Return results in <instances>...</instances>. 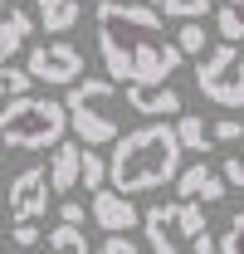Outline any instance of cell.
Instances as JSON below:
<instances>
[{"label": "cell", "instance_id": "obj_1", "mask_svg": "<svg viewBox=\"0 0 244 254\" xmlns=\"http://www.w3.org/2000/svg\"><path fill=\"white\" fill-rule=\"evenodd\" d=\"M166 15L137 0V5H122V0H103L98 5V54H103V73L113 83H171V73H181V44L166 34L161 25Z\"/></svg>", "mask_w": 244, "mask_h": 254}, {"label": "cell", "instance_id": "obj_2", "mask_svg": "<svg viewBox=\"0 0 244 254\" xmlns=\"http://www.w3.org/2000/svg\"><path fill=\"white\" fill-rule=\"evenodd\" d=\"M181 157H185V147H181V137H176V123L147 118V127L118 132L113 157H108V186L122 190V195L171 186L176 171H181Z\"/></svg>", "mask_w": 244, "mask_h": 254}, {"label": "cell", "instance_id": "obj_3", "mask_svg": "<svg viewBox=\"0 0 244 254\" xmlns=\"http://www.w3.org/2000/svg\"><path fill=\"white\" fill-rule=\"evenodd\" d=\"M68 132V108L54 103V98H5L0 108V147L5 152H54V142H63Z\"/></svg>", "mask_w": 244, "mask_h": 254}, {"label": "cell", "instance_id": "obj_4", "mask_svg": "<svg viewBox=\"0 0 244 254\" xmlns=\"http://www.w3.org/2000/svg\"><path fill=\"white\" fill-rule=\"evenodd\" d=\"M142 230L152 254H215L210 220L200 210V200H171V205H152L142 210Z\"/></svg>", "mask_w": 244, "mask_h": 254}, {"label": "cell", "instance_id": "obj_5", "mask_svg": "<svg viewBox=\"0 0 244 254\" xmlns=\"http://www.w3.org/2000/svg\"><path fill=\"white\" fill-rule=\"evenodd\" d=\"M63 108H68V127L78 132L83 147L118 142V132H122V123H118V83L108 73H83L78 83H68Z\"/></svg>", "mask_w": 244, "mask_h": 254}, {"label": "cell", "instance_id": "obj_6", "mask_svg": "<svg viewBox=\"0 0 244 254\" xmlns=\"http://www.w3.org/2000/svg\"><path fill=\"white\" fill-rule=\"evenodd\" d=\"M195 88L200 98H210L215 108H244V49L235 39H225V44H215L200 54L195 64Z\"/></svg>", "mask_w": 244, "mask_h": 254}, {"label": "cell", "instance_id": "obj_7", "mask_svg": "<svg viewBox=\"0 0 244 254\" xmlns=\"http://www.w3.org/2000/svg\"><path fill=\"white\" fill-rule=\"evenodd\" d=\"M25 68L34 73V83L68 88V83L83 78V54H78V44H68V39H49V44H34L30 49Z\"/></svg>", "mask_w": 244, "mask_h": 254}, {"label": "cell", "instance_id": "obj_8", "mask_svg": "<svg viewBox=\"0 0 244 254\" xmlns=\"http://www.w3.org/2000/svg\"><path fill=\"white\" fill-rule=\"evenodd\" d=\"M49 171L44 166H30V171H20L10 190H5V210H10V220H44V210H49Z\"/></svg>", "mask_w": 244, "mask_h": 254}, {"label": "cell", "instance_id": "obj_9", "mask_svg": "<svg viewBox=\"0 0 244 254\" xmlns=\"http://www.w3.org/2000/svg\"><path fill=\"white\" fill-rule=\"evenodd\" d=\"M88 215H93V225L108 230V235H113V230H137V225H142V210L132 205V195H122V190H113V186L93 190Z\"/></svg>", "mask_w": 244, "mask_h": 254}, {"label": "cell", "instance_id": "obj_10", "mask_svg": "<svg viewBox=\"0 0 244 254\" xmlns=\"http://www.w3.org/2000/svg\"><path fill=\"white\" fill-rule=\"evenodd\" d=\"M122 103L142 118H176L181 113V93L171 83H122Z\"/></svg>", "mask_w": 244, "mask_h": 254}, {"label": "cell", "instance_id": "obj_11", "mask_svg": "<svg viewBox=\"0 0 244 254\" xmlns=\"http://www.w3.org/2000/svg\"><path fill=\"white\" fill-rule=\"evenodd\" d=\"M176 190H181V200L215 205V200L230 195V181H225V171H215V166H205V161H195V166L176 171Z\"/></svg>", "mask_w": 244, "mask_h": 254}, {"label": "cell", "instance_id": "obj_12", "mask_svg": "<svg viewBox=\"0 0 244 254\" xmlns=\"http://www.w3.org/2000/svg\"><path fill=\"white\" fill-rule=\"evenodd\" d=\"M78 171H83V142H54V157H49V186L68 195L78 190Z\"/></svg>", "mask_w": 244, "mask_h": 254}, {"label": "cell", "instance_id": "obj_13", "mask_svg": "<svg viewBox=\"0 0 244 254\" xmlns=\"http://www.w3.org/2000/svg\"><path fill=\"white\" fill-rule=\"evenodd\" d=\"M34 15H25L20 5H10V10H0V64L5 59H15L20 49H25V39L34 34Z\"/></svg>", "mask_w": 244, "mask_h": 254}, {"label": "cell", "instance_id": "obj_14", "mask_svg": "<svg viewBox=\"0 0 244 254\" xmlns=\"http://www.w3.org/2000/svg\"><path fill=\"white\" fill-rule=\"evenodd\" d=\"M83 15V0H34V20L44 25V34H68Z\"/></svg>", "mask_w": 244, "mask_h": 254}, {"label": "cell", "instance_id": "obj_15", "mask_svg": "<svg viewBox=\"0 0 244 254\" xmlns=\"http://www.w3.org/2000/svg\"><path fill=\"white\" fill-rule=\"evenodd\" d=\"M49 254H93L88 235H83V225L59 220V230H49Z\"/></svg>", "mask_w": 244, "mask_h": 254}, {"label": "cell", "instance_id": "obj_16", "mask_svg": "<svg viewBox=\"0 0 244 254\" xmlns=\"http://www.w3.org/2000/svg\"><path fill=\"white\" fill-rule=\"evenodd\" d=\"M176 137H181L185 152H210V127L195 113H176Z\"/></svg>", "mask_w": 244, "mask_h": 254}, {"label": "cell", "instance_id": "obj_17", "mask_svg": "<svg viewBox=\"0 0 244 254\" xmlns=\"http://www.w3.org/2000/svg\"><path fill=\"white\" fill-rule=\"evenodd\" d=\"M215 34L220 39H244V0H225L220 5V15H215Z\"/></svg>", "mask_w": 244, "mask_h": 254}, {"label": "cell", "instance_id": "obj_18", "mask_svg": "<svg viewBox=\"0 0 244 254\" xmlns=\"http://www.w3.org/2000/svg\"><path fill=\"white\" fill-rule=\"evenodd\" d=\"M147 5H156V10L171 15V20H205L215 10V0H147Z\"/></svg>", "mask_w": 244, "mask_h": 254}, {"label": "cell", "instance_id": "obj_19", "mask_svg": "<svg viewBox=\"0 0 244 254\" xmlns=\"http://www.w3.org/2000/svg\"><path fill=\"white\" fill-rule=\"evenodd\" d=\"M30 88H34L30 68H15L10 59L0 64V98H20V93H30Z\"/></svg>", "mask_w": 244, "mask_h": 254}, {"label": "cell", "instance_id": "obj_20", "mask_svg": "<svg viewBox=\"0 0 244 254\" xmlns=\"http://www.w3.org/2000/svg\"><path fill=\"white\" fill-rule=\"evenodd\" d=\"M78 181H83V190H98V186H108V161H103V152L83 147V171H78Z\"/></svg>", "mask_w": 244, "mask_h": 254}, {"label": "cell", "instance_id": "obj_21", "mask_svg": "<svg viewBox=\"0 0 244 254\" xmlns=\"http://www.w3.org/2000/svg\"><path fill=\"white\" fill-rule=\"evenodd\" d=\"M176 44H181V54H205L210 49V34L200 30V20H185L176 30Z\"/></svg>", "mask_w": 244, "mask_h": 254}, {"label": "cell", "instance_id": "obj_22", "mask_svg": "<svg viewBox=\"0 0 244 254\" xmlns=\"http://www.w3.org/2000/svg\"><path fill=\"white\" fill-rule=\"evenodd\" d=\"M93 254H142V245H137L127 230H113V235H108V240H103Z\"/></svg>", "mask_w": 244, "mask_h": 254}, {"label": "cell", "instance_id": "obj_23", "mask_svg": "<svg viewBox=\"0 0 244 254\" xmlns=\"http://www.w3.org/2000/svg\"><path fill=\"white\" fill-rule=\"evenodd\" d=\"M215 250H220V254H244V210L230 220V230L220 235V245H215Z\"/></svg>", "mask_w": 244, "mask_h": 254}, {"label": "cell", "instance_id": "obj_24", "mask_svg": "<svg viewBox=\"0 0 244 254\" xmlns=\"http://www.w3.org/2000/svg\"><path fill=\"white\" fill-rule=\"evenodd\" d=\"M210 142H225V147L244 142V123H240V118H220V123L210 127Z\"/></svg>", "mask_w": 244, "mask_h": 254}, {"label": "cell", "instance_id": "obj_25", "mask_svg": "<svg viewBox=\"0 0 244 254\" xmlns=\"http://www.w3.org/2000/svg\"><path fill=\"white\" fill-rule=\"evenodd\" d=\"M220 171H225V181H230L235 190H244V147H240V152H230Z\"/></svg>", "mask_w": 244, "mask_h": 254}, {"label": "cell", "instance_id": "obj_26", "mask_svg": "<svg viewBox=\"0 0 244 254\" xmlns=\"http://www.w3.org/2000/svg\"><path fill=\"white\" fill-rule=\"evenodd\" d=\"M34 225H39V220H15L10 235H15V245H20V250H34V240H39V230H34Z\"/></svg>", "mask_w": 244, "mask_h": 254}, {"label": "cell", "instance_id": "obj_27", "mask_svg": "<svg viewBox=\"0 0 244 254\" xmlns=\"http://www.w3.org/2000/svg\"><path fill=\"white\" fill-rule=\"evenodd\" d=\"M59 220H68V225H83V205H78V200H63V205H59Z\"/></svg>", "mask_w": 244, "mask_h": 254}, {"label": "cell", "instance_id": "obj_28", "mask_svg": "<svg viewBox=\"0 0 244 254\" xmlns=\"http://www.w3.org/2000/svg\"><path fill=\"white\" fill-rule=\"evenodd\" d=\"M10 5H20V0H0V10H10Z\"/></svg>", "mask_w": 244, "mask_h": 254}, {"label": "cell", "instance_id": "obj_29", "mask_svg": "<svg viewBox=\"0 0 244 254\" xmlns=\"http://www.w3.org/2000/svg\"><path fill=\"white\" fill-rule=\"evenodd\" d=\"M0 161H5V147H0Z\"/></svg>", "mask_w": 244, "mask_h": 254}, {"label": "cell", "instance_id": "obj_30", "mask_svg": "<svg viewBox=\"0 0 244 254\" xmlns=\"http://www.w3.org/2000/svg\"><path fill=\"white\" fill-rule=\"evenodd\" d=\"M0 220H5V215H0Z\"/></svg>", "mask_w": 244, "mask_h": 254}]
</instances>
